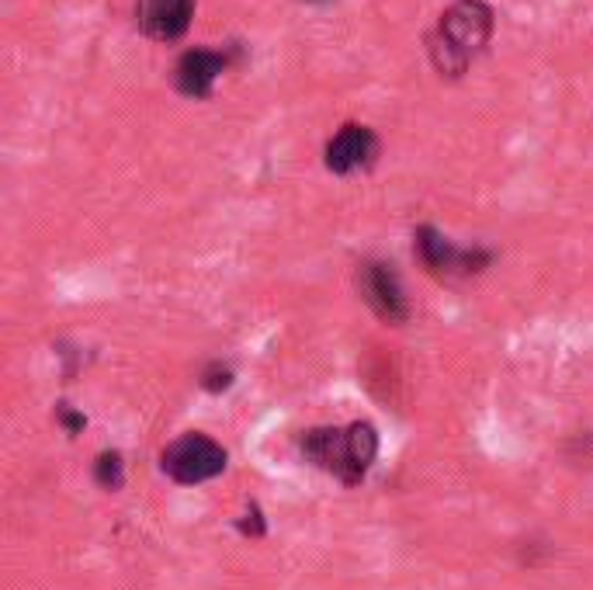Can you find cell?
Returning a JSON list of instances; mask_svg holds the SVG:
<instances>
[{
	"instance_id": "obj_11",
	"label": "cell",
	"mask_w": 593,
	"mask_h": 590,
	"mask_svg": "<svg viewBox=\"0 0 593 590\" xmlns=\"http://www.w3.org/2000/svg\"><path fill=\"white\" fill-rule=\"evenodd\" d=\"M59 417H63V424L70 431H80L83 427V417H77V413H67V406H59Z\"/></svg>"
},
{
	"instance_id": "obj_1",
	"label": "cell",
	"mask_w": 593,
	"mask_h": 590,
	"mask_svg": "<svg viewBox=\"0 0 593 590\" xmlns=\"http://www.w3.org/2000/svg\"><path fill=\"white\" fill-rule=\"evenodd\" d=\"M493 8L486 0H455L441 14L437 32L431 36V59L441 77H462L493 39Z\"/></svg>"
},
{
	"instance_id": "obj_6",
	"label": "cell",
	"mask_w": 593,
	"mask_h": 590,
	"mask_svg": "<svg viewBox=\"0 0 593 590\" xmlns=\"http://www.w3.org/2000/svg\"><path fill=\"white\" fill-rule=\"evenodd\" d=\"M229 67V56L216 49H188L174 67V87L185 98H209L219 73Z\"/></svg>"
},
{
	"instance_id": "obj_10",
	"label": "cell",
	"mask_w": 593,
	"mask_h": 590,
	"mask_svg": "<svg viewBox=\"0 0 593 590\" xmlns=\"http://www.w3.org/2000/svg\"><path fill=\"white\" fill-rule=\"evenodd\" d=\"M201 386L209 390V393H223V390H229L233 386V368L229 365H209L201 372Z\"/></svg>"
},
{
	"instance_id": "obj_9",
	"label": "cell",
	"mask_w": 593,
	"mask_h": 590,
	"mask_svg": "<svg viewBox=\"0 0 593 590\" xmlns=\"http://www.w3.org/2000/svg\"><path fill=\"white\" fill-rule=\"evenodd\" d=\"M95 476L105 490H118L126 480V469H122V455L118 452H105L98 455V465H95Z\"/></svg>"
},
{
	"instance_id": "obj_5",
	"label": "cell",
	"mask_w": 593,
	"mask_h": 590,
	"mask_svg": "<svg viewBox=\"0 0 593 590\" xmlns=\"http://www.w3.org/2000/svg\"><path fill=\"white\" fill-rule=\"evenodd\" d=\"M358 292L362 299L372 306V313L385 323H403L409 316V303L403 295L399 275L393 272V264L368 260L358 272Z\"/></svg>"
},
{
	"instance_id": "obj_8",
	"label": "cell",
	"mask_w": 593,
	"mask_h": 590,
	"mask_svg": "<svg viewBox=\"0 0 593 590\" xmlns=\"http://www.w3.org/2000/svg\"><path fill=\"white\" fill-rule=\"evenodd\" d=\"M195 18V0H139V28L157 42H177Z\"/></svg>"
},
{
	"instance_id": "obj_4",
	"label": "cell",
	"mask_w": 593,
	"mask_h": 590,
	"mask_svg": "<svg viewBox=\"0 0 593 590\" xmlns=\"http://www.w3.org/2000/svg\"><path fill=\"white\" fill-rule=\"evenodd\" d=\"M417 250L421 260L427 264V272L437 278H468V275H480L486 264L493 260L490 250H462L455 247L448 236L437 233L434 226H421L417 229Z\"/></svg>"
},
{
	"instance_id": "obj_7",
	"label": "cell",
	"mask_w": 593,
	"mask_h": 590,
	"mask_svg": "<svg viewBox=\"0 0 593 590\" xmlns=\"http://www.w3.org/2000/svg\"><path fill=\"white\" fill-rule=\"evenodd\" d=\"M378 154V139L368 126L358 122H347L330 142H326V170L334 174H350V170H362L375 160Z\"/></svg>"
},
{
	"instance_id": "obj_3",
	"label": "cell",
	"mask_w": 593,
	"mask_h": 590,
	"mask_svg": "<svg viewBox=\"0 0 593 590\" xmlns=\"http://www.w3.org/2000/svg\"><path fill=\"white\" fill-rule=\"evenodd\" d=\"M223 469H226V449L216 445V441L205 437V434L177 437L174 445L164 452V472L174 483H185V486L216 480Z\"/></svg>"
},
{
	"instance_id": "obj_2",
	"label": "cell",
	"mask_w": 593,
	"mask_h": 590,
	"mask_svg": "<svg viewBox=\"0 0 593 590\" xmlns=\"http://www.w3.org/2000/svg\"><path fill=\"white\" fill-rule=\"evenodd\" d=\"M303 455L323 472H334L340 483L358 486L378 455V434L362 421L350 427H313L303 437Z\"/></svg>"
}]
</instances>
